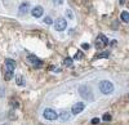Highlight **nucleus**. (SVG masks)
<instances>
[{"instance_id":"nucleus-1","label":"nucleus","mask_w":129,"mask_h":125,"mask_svg":"<svg viewBox=\"0 0 129 125\" xmlns=\"http://www.w3.org/2000/svg\"><path fill=\"white\" fill-rule=\"evenodd\" d=\"M79 94H80L84 99H87V101H93V98H94L93 90H92L90 87H88V85H81V87L79 88Z\"/></svg>"},{"instance_id":"nucleus-2","label":"nucleus","mask_w":129,"mask_h":125,"mask_svg":"<svg viewBox=\"0 0 129 125\" xmlns=\"http://www.w3.org/2000/svg\"><path fill=\"white\" fill-rule=\"evenodd\" d=\"M100 90H101V93H103V94H111V93L114 92V84L111 81L103 80V81L100 82Z\"/></svg>"},{"instance_id":"nucleus-3","label":"nucleus","mask_w":129,"mask_h":125,"mask_svg":"<svg viewBox=\"0 0 129 125\" xmlns=\"http://www.w3.org/2000/svg\"><path fill=\"white\" fill-rule=\"evenodd\" d=\"M67 27V22H66V19L64 18H57L56 19V22H54V28L57 31H63V30H66Z\"/></svg>"},{"instance_id":"nucleus-4","label":"nucleus","mask_w":129,"mask_h":125,"mask_svg":"<svg viewBox=\"0 0 129 125\" xmlns=\"http://www.w3.org/2000/svg\"><path fill=\"white\" fill-rule=\"evenodd\" d=\"M109 43V39H107L105 35H98L95 39V47L97 48H105Z\"/></svg>"},{"instance_id":"nucleus-5","label":"nucleus","mask_w":129,"mask_h":125,"mask_svg":"<svg viewBox=\"0 0 129 125\" xmlns=\"http://www.w3.org/2000/svg\"><path fill=\"white\" fill-rule=\"evenodd\" d=\"M43 115H44V117H45L47 120H56V119L58 117L57 112H56L54 110H52V108H45Z\"/></svg>"},{"instance_id":"nucleus-6","label":"nucleus","mask_w":129,"mask_h":125,"mask_svg":"<svg viewBox=\"0 0 129 125\" xmlns=\"http://www.w3.org/2000/svg\"><path fill=\"white\" fill-rule=\"evenodd\" d=\"M85 108V105L83 102H78V103H75V105L72 106L71 108V112H72V115H78V113L83 112V110Z\"/></svg>"},{"instance_id":"nucleus-7","label":"nucleus","mask_w":129,"mask_h":125,"mask_svg":"<svg viewBox=\"0 0 129 125\" xmlns=\"http://www.w3.org/2000/svg\"><path fill=\"white\" fill-rule=\"evenodd\" d=\"M27 59H28V62H31V65L32 66H35V67H41V65H43V62L38 58V57H35V56H28L27 57Z\"/></svg>"},{"instance_id":"nucleus-8","label":"nucleus","mask_w":129,"mask_h":125,"mask_svg":"<svg viewBox=\"0 0 129 125\" xmlns=\"http://www.w3.org/2000/svg\"><path fill=\"white\" fill-rule=\"evenodd\" d=\"M43 13H44V9H43V7H40V5H38V7H35V8H32V10H31V14L34 16L35 18L41 17Z\"/></svg>"},{"instance_id":"nucleus-9","label":"nucleus","mask_w":129,"mask_h":125,"mask_svg":"<svg viewBox=\"0 0 129 125\" xmlns=\"http://www.w3.org/2000/svg\"><path fill=\"white\" fill-rule=\"evenodd\" d=\"M5 68H7V71H14V68H16V62L13 61V59H10V58H7L5 59Z\"/></svg>"},{"instance_id":"nucleus-10","label":"nucleus","mask_w":129,"mask_h":125,"mask_svg":"<svg viewBox=\"0 0 129 125\" xmlns=\"http://www.w3.org/2000/svg\"><path fill=\"white\" fill-rule=\"evenodd\" d=\"M28 3H23V4H21L19 5V8H18V10H19V13L21 14H26L27 12H28Z\"/></svg>"},{"instance_id":"nucleus-11","label":"nucleus","mask_w":129,"mask_h":125,"mask_svg":"<svg viewBox=\"0 0 129 125\" xmlns=\"http://www.w3.org/2000/svg\"><path fill=\"white\" fill-rule=\"evenodd\" d=\"M59 119L63 120V121H67V120L70 119V113H69L67 111H62V112L59 113Z\"/></svg>"},{"instance_id":"nucleus-12","label":"nucleus","mask_w":129,"mask_h":125,"mask_svg":"<svg viewBox=\"0 0 129 125\" xmlns=\"http://www.w3.org/2000/svg\"><path fill=\"white\" fill-rule=\"evenodd\" d=\"M16 82H17V85L23 87V85H25V79H23V76H22V75H18V76L16 77Z\"/></svg>"},{"instance_id":"nucleus-13","label":"nucleus","mask_w":129,"mask_h":125,"mask_svg":"<svg viewBox=\"0 0 129 125\" xmlns=\"http://www.w3.org/2000/svg\"><path fill=\"white\" fill-rule=\"evenodd\" d=\"M120 18H121V21H124V22H129V13L128 12H121Z\"/></svg>"},{"instance_id":"nucleus-14","label":"nucleus","mask_w":129,"mask_h":125,"mask_svg":"<svg viewBox=\"0 0 129 125\" xmlns=\"http://www.w3.org/2000/svg\"><path fill=\"white\" fill-rule=\"evenodd\" d=\"M63 63L66 65V66H69V67H71V66H72V58L66 57V58H64V61H63Z\"/></svg>"},{"instance_id":"nucleus-15","label":"nucleus","mask_w":129,"mask_h":125,"mask_svg":"<svg viewBox=\"0 0 129 125\" xmlns=\"http://www.w3.org/2000/svg\"><path fill=\"white\" fill-rule=\"evenodd\" d=\"M13 77V72L12 71H7L5 72V80H10Z\"/></svg>"},{"instance_id":"nucleus-16","label":"nucleus","mask_w":129,"mask_h":125,"mask_svg":"<svg viewBox=\"0 0 129 125\" xmlns=\"http://www.w3.org/2000/svg\"><path fill=\"white\" fill-rule=\"evenodd\" d=\"M102 117H103L105 121H110V120H111V115H110V113H105Z\"/></svg>"},{"instance_id":"nucleus-17","label":"nucleus","mask_w":129,"mask_h":125,"mask_svg":"<svg viewBox=\"0 0 129 125\" xmlns=\"http://www.w3.org/2000/svg\"><path fill=\"white\" fill-rule=\"evenodd\" d=\"M44 22H45L47 25H52V23H53V21H52L50 17H45V18H44Z\"/></svg>"},{"instance_id":"nucleus-18","label":"nucleus","mask_w":129,"mask_h":125,"mask_svg":"<svg viewBox=\"0 0 129 125\" xmlns=\"http://www.w3.org/2000/svg\"><path fill=\"white\" fill-rule=\"evenodd\" d=\"M98 57H101V58H102V57H103V58H107V57H109V52H103V53H101Z\"/></svg>"},{"instance_id":"nucleus-19","label":"nucleus","mask_w":129,"mask_h":125,"mask_svg":"<svg viewBox=\"0 0 129 125\" xmlns=\"http://www.w3.org/2000/svg\"><path fill=\"white\" fill-rule=\"evenodd\" d=\"M63 2L64 0H53V3H54L56 5H61V4H63Z\"/></svg>"},{"instance_id":"nucleus-20","label":"nucleus","mask_w":129,"mask_h":125,"mask_svg":"<svg viewBox=\"0 0 129 125\" xmlns=\"http://www.w3.org/2000/svg\"><path fill=\"white\" fill-rule=\"evenodd\" d=\"M67 17H69V18H74V14H72L71 10H67Z\"/></svg>"},{"instance_id":"nucleus-21","label":"nucleus","mask_w":129,"mask_h":125,"mask_svg":"<svg viewBox=\"0 0 129 125\" xmlns=\"http://www.w3.org/2000/svg\"><path fill=\"white\" fill-rule=\"evenodd\" d=\"M90 122H92V124H98V122H100V120H98V119H93Z\"/></svg>"},{"instance_id":"nucleus-22","label":"nucleus","mask_w":129,"mask_h":125,"mask_svg":"<svg viewBox=\"0 0 129 125\" xmlns=\"http://www.w3.org/2000/svg\"><path fill=\"white\" fill-rule=\"evenodd\" d=\"M83 48H84V49H88V48H89V44H87V43L83 44Z\"/></svg>"},{"instance_id":"nucleus-23","label":"nucleus","mask_w":129,"mask_h":125,"mask_svg":"<svg viewBox=\"0 0 129 125\" xmlns=\"http://www.w3.org/2000/svg\"><path fill=\"white\" fill-rule=\"evenodd\" d=\"M76 58H78V59L81 58V53H78V54H76Z\"/></svg>"}]
</instances>
